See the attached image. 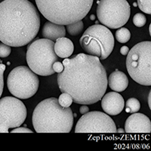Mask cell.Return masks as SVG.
Returning <instances> with one entry per match:
<instances>
[{
    "label": "cell",
    "instance_id": "6da1fadb",
    "mask_svg": "<svg viewBox=\"0 0 151 151\" xmlns=\"http://www.w3.org/2000/svg\"><path fill=\"white\" fill-rule=\"evenodd\" d=\"M64 70L58 76V84L62 93L72 97L79 104L97 103L106 93V72L98 57L78 54L63 61Z\"/></svg>",
    "mask_w": 151,
    "mask_h": 151
},
{
    "label": "cell",
    "instance_id": "7a4b0ae2",
    "mask_svg": "<svg viewBox=\"0 0 151 151\" xmlns=\"http://www.w3.org/2000/svg\"><path fill=\"white\" fill-rule=\"evenodd\" d=\"M40 16L28 0L0 2V41L12 47L27 45L37 35Z\"/></svg>",
    "mask_w": 151,
    "mask_h": 151
},
{
    "label": "cell",
    "instance_id": "3957f363",
    "mask_svg": "<svg viewBox=\"0 0 151 151\" xmlns=\"http://www.w3.org/2000/svg\"><path fill=\"white\" fill-rule=\"evenodd\" d=\"M37 133H69L73 125V113L63 107L55 98L43 100L36 106L32 117Z\"/></svg>",
    "mask_w": 151,
    "mask_h": 151
},
{
    "label": "cell",
    "instance_id": "277c9868",
    "mask_svg": "<svg viewBox=\"0 0 151 151\" xmlns=\"http://www.w3.org/2000/svg\"><path fill=\"white\" fill-rule=\"evenodd\" d=\"M48 21L67 25L82 21L90 12L94 0H35Z\"/></svg>",
    "mask_w": 151,
    "mask_h": 151
},
{
    "label": "cell",
    "instance_id": "5b68a950",
    "mask_svg": "<svg viewBox=\"0 0 151 151\" xmlns=\"http://www.w3.org/2000/svg\"><path fill=\"white\" fill-rule=\"evenodd\" d=\"M55 42L47 39H38L28 46L27 62L31 70L36 74L48 76L55 73L53 64L58 60L54 50Z\"/></svg>",
    "mask_w": 151,
    "mask_h": 151
},
{
    "label": "cell",
    "instance_id": "8992f818",
    "mask_svg": "<svg viewBox=\"0 0 151 151\" xmlns=\"http://www.w3.org/2000/svg\"><path fill=\"white\" fill-rule=\"evenodd\" d=\"M126 68L132 79L142 86L151 85V42L137 43L129 52Z\"/></svg>",
    "mask_w": 151,
    "mask_h": 151
},
{
    "label": "cell",
    "instance_id": "52a82bcc",
    "mask_svg": "<svg viewBox=\"0 0 151 151\" xmlns=\"http://www.w3.org/2000/svg\"><path fill=\"white\" fill-rule=\"evenodd\" d=\"M7 86L11 94L20 99H28L38 91L40 79L26 66H20L13 69L7 78Z\"/></svg>",
    "mask_w": 151,
    "mask_h": 151
},
{
    "label": "cell",
    "instance_id": "ba28073f",
    "mask_svg": "<svg viewBox=\"0 0 151 151\" xmlns=\"http://www.w3.org/2000/svg\"><path fill=\"white\" fill-rule=\"evenodd\" d=\"M97 15L104 26L118 29L124 26L131 15V7L126 0H101Z\"/></svg>",
    "mask_w": 151,
    "mask_h": 151
},
{
    "label": "cell",
    "instance_id": "9c48e42d",
    "mask_svg": "<svg viewBox=\"0 0 151 151\" xmlns=\"http://www.w3.org/2000/svg\"><path fill=\"white\" fill-rule=\"evenodd\" d=\"M27 111L21 100L5 97L0 100V133H9V129L21 126L25 121Z\"/></svg>",
    "mask_w": 151,
    "mask_h": 151
},
{
    "label": "cell",
    "instance_id": "30bf717a",
    "mask_svg": "<svg viewBox=\"0 0 151 151\" xmlns=\"http://www.w3.org/2000/svg\"><path fill=\"white\" fill-rule=\"evenodd\" d=\"M115 122L106 113L88 112L76 125V133H116Z\"/></svg>",
    "mask_w": 151,
    "mask_h": 151
},
{
    "label": "cell",
    "instance_id": "8fae6325",
    "mask_svg": "<svg viewBox=\"0 0 151 151\" xmlns=\"http://www.w3.org/2000/svg\"><path fill=\"white\" fill-rule=\"evenodd\" d=\"M84 34L92 36L100 43L101 46L100 60H105L110 56L114 48V38L108 28L104 25L96 24L88 27Z\"/></svg>",
    "mask_w": 151,
    "mask_h": 151
},
{
    "label": "cell",
    "instance_id": "7c38bea8",
    "mask_svg": "<svg viewBox=\"0 0 151 151\" xmlns=\"http://www.w3.org/2000/svg\"><path fill=\"white\" fill-rule=\"evenodd\" d=\"M125 132L126 133H150L151 122L146 115L134 113L125 121Z\"/></svg>",
    "mask_w": 151,
    "mask_h": 151
},
{
    "label": "cell",
    "instance_id": "4fadbf2b",
    "mask_svg": "<svg viewBox=\"0 0 151 151\" xmlns=\"http://www.w3.org/2000/svg\"><path fill=\"white\" fill-rule=\"evenodd\" d=\"M101 106L106 114L116 116L123 110L125 101L120 94L116 91H112L102 97Z\"/></svg>",
    "mask_w": 151,
    "mask_h": 151
},
{
    "label": "cell",
    "instance_id": "5bb4252c",
    "mask_svg": "<svg viewBox=\"0 0 151 151\" xmlns=\"http://www.w3.org/2000/svg\"><path fill=\"white\" fill-rule=\"evenodd\" d=\"M42 35L45 39L56 41L58 38L64 37L66 35V29L64 25L55 24L53 22H47L44 24L42 31Z\"/></svg>",
    "mask_w": 151,
    "mask_h": 151
},
{
    "label": "cell",
    "instance_id": "9a60e30c",
    "mask_svg": "<svg viewBox=\"0 0 151 151\" xmlns=\"http://www.w3.org/2000/svg\"><path fill=\"white\" fill-rule=\"evenodd\" d=\"M107 84L113 91L122 92L127 88L129 86V79L123 72L116 70L110 75Z\"/></svg>",
    "mask_w": 151,
    "mask_h": 151
},
{
    "label": "cell",
    "instance_id": "2e32d148",
    "mask_svg": "<svg viewBox=\"0 0 151 151\" xmlns=\"http://www.w3.org/2000/svg\"><path fill=\"white\" fill-rule=\"evenodd\" d=\"M81 47L83 48L85 52H88L90 55L96 56L100 58L101 55V46L97 40L92 36L84 34L79 40Z\"/></svg>",
    "mask_w": 151,
    "mask_h": 151
},
{
    "label": "cell",
    "instance_id": "e0dca14e",
    "mask_svg": "<svg viewBox=\"0 0 151 151\" xmlns=\"http://www.w3.org/2000/svg\"><path fill=\"white\" fill-rule=\"evenodd\" d=\"M54 50L58 57L67 58L72 55L74 51L73 43L68 38L60 37L55 41Z\"/></svg>",
    "mask_w": 151,
    "mask_h": 151
},
{
    "label": "cell",
    "instance_id": "ac0fdd59",
    "mask_svg": "<svg viewBox=\"0 0 151 151\" xmlns=\"http://www.w3.org/2000/svg\"><path fill=\"white\" fill-rule=\"evenodd\" d=\"M125 111L126 113H134L139 111L141 108V104L139 101L134 98H131L127 100V101L125 102Z\"/></svg>",
    "mask_w": 151,
    "mask_h": 151
},
{
    "label": "cell",
    "instance_id": "d6986e66",
    "mask_svg": "<svg viewBox=\"0 0 151 151\" xmlns=\"http://www.w3.org/2000/svg\"><path fill=\"white\" fill-rule=\"evenodd\" d=\"M66 28L67 30L68 31V33L71 36H78L83 31V27H84V24L82 21H79L77 22L73 23V24H70L66 25Z\"/></svg>",
    "mask_w": 151,
    "mask_h": 151
},
{
    "label": "cell",
    "instance_id": "ffe728a7",
    "mask_svg": "<svg viewBox=\"0 0 151 151\" xmlns=\"http://www.w3.org/2000/svg\"><path fill=\"white\" fill-rule=\"evenodd\" d=\"M116 39L120 43H126L131 39L130 31L125 27H121L118 29L116 32Z\"/></svg>",
    "mask_w": 151,
    "mask_h": 151
},
{
    "label": "cell",
    "instance_id": "44dd1931",
    "mask_svg": "<svg viewBox=\"0 0 151 151\" xmlns=\"http://www.w3.org/2000/svg\"><path fill=\"white\" fill-rule=\"evenodd\" d=\"M58 101L59 104L61 106H63V107H65V108L70 107V105L72 104L73 102V101L72 97L66 92L62 93L60 95V97H59Z\"/></svg>",
    "mask_w": 151,
    "mask_h": 151
},
{
    "label": "cell",
    "instance_id": "7402d4cb",
    "mask_svg": "<svg viewBox=\"0 0 151 151\" xmlns=\"http://www.w3.org/2000/svg\"><path fill=\"white\" fill-rule=\"evenodd\" d=\"M137 5L143 12L151 14V0H137Z\"/></svg>",
    "mask_w": 151,
    "mask_h": 151
},
{
    "label": "cell",
    "instance_id": "603a6c76",
    "mask_svg": "<svg viewBox=\"0 0 151 151\" xmlns=\"http://www.w3.org/2000/svg\"><path fill=\"white\" fill-rule=\"evenodd\" d=\"M147 22L146 17L141 13H137L133 17V23L137 27H142Z\"/></svg>",
    "mask_w": 151,
    "mask_h": 151
},
{
    "label": "cell",
    "instance_id": "cb8c5ba5",
    "mask_svg": "<svg viewBox=\"0 0 151 151\" xmlns=\"http://www.w3.org/2000/svg\"><path fill=\"white\" fill-rule=\"evenodd\" d=\"M11 46L3 42L0 43V58H7L11 54Z\"/></svg>",
    "mask_w": 151,
    "mask_h": 151
},
{
    "label": "cell",
    "instance_id": "d4e9b609",
    "mask_svg": "<svg viewBox=\"0 0 151 151\" xmlns=\"http://www.w3.org/2000/svg\"><path fill=\"white\" fill-rule=\"evenodd\" d=\"M5 70V65L0 64V97L2 95L4 88V72Z\"/></svg>",
    "mask_w": 151,
    "mask_h": 151
},
{
    "label": "cell",
    "instance_id": "484cf974",
    "mask_svg": "<svg viewBox=\"0 0 151 151\" xmlns=\"http://www.w3.org/2000/svg\"><path fill=\"white\" fill-rule=\"evenodd\" d=\"M52 67H53L54 71H55V73H58L62 72L63 70H64V65H63V64H62L61 62L58 61V60L54 63Z\"/></svg>",
    "mask_w": 151,
    "mask_h": 151
},
{
    "label": "cell",
    "instance_id": "4316f807",
    "mask_svg": "<svg viewBox=\"0 0 151 151\" xmlns=\"http://www.w3.org/2000/svg\"><path fill=\"white\" fill-rule=\"evenodd\" d=\"M11 133H33V131L29 129L24 127H17L14 128V130H12Z\"/></svg>",
    "mask_w": 151,
    "mask_h": 151
},
{
    "label": "cell",
    "instance_id": "83f0119b",
    "mask_svg": "<svg viewBox=\"0 0 151 151\" xmlns=\"http://www.w3.org/2000/svg\"><path fill=\"white\" fill-rule=\"evenodd\" d=\"M88 111H89V108L87 106H82L79 108V112L81 113V114H86Z\"/></svg>",
    "mask_w": 151,
    "mask_h": 151
},
{
    "label": "cell",
    "instance_id": "f1b7e54d",
    "mask_svg": "<svg viewBox=\"0 0 151 151\" xmlns=\"http://www.w3.org/2000/svg\"><path fill=\"white\" fill-rule=\"evenodd\" d=\"M129 52V47L127 46H122V48H120V53L122 54V55H128Z\"/></svg>",
    "mask_w": 151,
    "mask_h": 151
},
{
    "label": "cell",
    "instance_id": "f546056e",
    "mask_svg": "<svg viewBox=\"0 0 151 151\" xmlns=\"http://www.w3.org/2000/svg\"><path fill=\"white\" fill-rule=\"evenodd\" d=\"M151 91H150L149 93V95H148V105H149V107L150 109H151Z\"/></svg>",
    "mask_w": 151,
    "mask_h": 151
},
{
    "label": "cell",
    "instance_id": "4dcf8cb0",
    "mask_svg": "<svg viewBox=\"0 0 151 151\" xmlns=\"http://www.w3.org/2000/svg\"><path fill=\"white\" fill-rule=\"evenodd\" d=\"M116 132H119V133H124L125 130L123 129H119L118 130H116Z\"/></svg>",
    "mask_w": 151,
    "mask_h": 151
},
{
    "label": "cell",
    "instance_id": "1f68e13d",
    "mask_svg": "<svg viewBox=\"0 0 151 151\" xmlns=\"http://www.w3.org/2000/svg\"><path fill=\"white\" fill-rule=\"evenodd\" d=\"M90 18H91V20H93V19H94V15H91Z\"/></svg>",
    "mask_w": 151,
    "mask_h": 151
},
{
    "label": "cell",
    "instance_id": "d6a6232c",
    "mask_svg": "<svg viewBox=\"0 0 151 151\" xmlns=\"http://www.w3.org/2000/svg\"><path fill=\"white\" fill-rule=\"evenodd\" d=\"M0 64H2V60H1V59H0Z\"/></svg>",
    "mask_w": 151,
    "mask_h": 151
}]
</instances>
